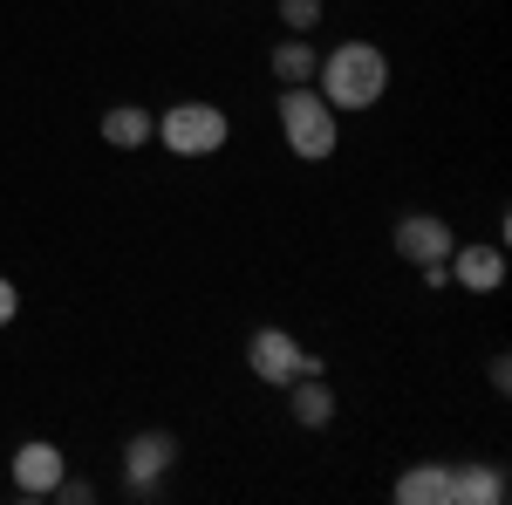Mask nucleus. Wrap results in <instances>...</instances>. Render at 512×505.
<instances>
[{
	"instance_id": "1",
	"label": "nucleus",
	"mask_w": 512,
	"mask_h": 505,
	"mask_svg": "<svg viewBox=\"0 0 512 505\" xmlns=\"http://www.w3.org/2000/svg\"><path fill=\"white\" fill-rule=\"evenodd\" d=\"M315 89L328 96V110H376L383 89H390V55L376 41H342V48L321 55Z\"/></svg>"
},
{
	"instance_id": "2",
	"label": "nucleus",
	"mask_w": 512,
	"mask_h": 505,
	"mask_svg": "<svg viewBox=\"0 0 512 505\" xmlns=\"http://www.w3.org/2000/svg\"><path fill=\"white\" fill-rule=\"evenodd\" d=\"M280 137L301 164H321L342 144V110H328V96L315 82H294V89H280Z\"/></svg>"
},
{
	"instance_id": "3",
	"label": "nucleus",
	"mask_w": 512,
	"mask_h": 505,
	"mask_svg": "<svg viewBox=\"0 0 512 505\" xmlns=\"http://www.w3.org/2000/svg\"><path fill=\"white\" fill-rule=\"evenodd\" d=\"M158 137L171 157H212V151H226V137H233V117L219 110V103H171L158 117Z\"/></svg>"
},
{
	"instance_id": "4",
	"label": "nucleus",
	"mask_w": 512,
	"mask_h": 505,
	"mask_svg": "<svg viewBox=\"0 0 512 505\" xmlns=\"http://www.w3.org/2000/svg\"><path fill=\"white\" fill-rule=\"evenodd\" d=\"M246 369L260 376V383H301V376H321V355L315 349H301L287 328H253V342H246Z\"/></svg>"
},
{
	"instance_id": "5",
	"label": "nucleus",
	"mask_w": 512,
	"mask_h": 505,
	"mask_svg": "<svg viewBox=\"0 0 512 505\" xmlns=\"http://www.w3.org/2000/svg\"><path fill=\"white\" fill-rule=\"evenodd\" d=\"M451 226L437 219V212H410V219H396V253L410 260V267L424 273L431 287H444V260H451Z\"/></svg>"
},
{
	"instance_id": "6",
	"label": "nucleus",
	"mask_w": 512,
	"mask_h": 505,
	"mask_svg": "<svg viewBox=\"0 0 512 505\" xmlns=\"http://www.w3.org/2000/svg\"><path fill=\"white\" fill-rule=\"evenodd\" d=\"M444 280H458L465 294H492L506 280V246L499 239H458L444 260Z\"/></svg>"
},
{
	"instance_id": "7",
	"label": "nucleus",
	"mask_w": 512,
	"mask_h": 505,
	"mask_svg": "<svg viewBox=\"0 0 512 505\" xmlns=\"http://www.w3.org/2000/svg\"><path fill=\"white\" fill-rule=\"evenodd\" d=\"M171 458H178V437H171V430H137V437L123 444V478L144 492V485H158L164 471H171Z\"/></svg>"
},
{
	"instance_id": "8",
	"label": "nucleus",
	"mask_w": 512,
	"mask_h": 505,
	"mask_svg": "<svg viewBox=\"0 0 512 505\" xmlns=\"http://www.w3.org/2000/svg\"><path fill=\"white\" fill-rule=\"evenodd\" d=\"M62 471H69V458H62L48 437H35V444H21V451H14V492H21V499H48Z\"/></svg>"
},
{
	"instance_id": "9",
	"label": "nucleus",
	"mask_w": 512,
	"mask_h": 505,
	"mask_svg": "<svg viewBox=\"0 0 512 505\" xmlns=\"http://www.w3.org/2000/svg\"><path fill=\"white\" fill-rule=\"evenodd\" d=\"M512 485L499 465H485V458H472V465H451V505H499Z\"/></svg>"
},
{
	"instance_id": "10",
	"label": "nucleus",
	"mask_w": 512,
	"mask_h": 505,
	"mask_svg": "<svg viewBox=\"0 0 512 505\" xmlns=\"http://www.w3.org/2000/svg\"><path fill=\"white\" fill-rule=\"evenodd\" d=\"M151 130H158V117H151L144 103H117V110H103V144H110V151H144Z\"/></svg>"
},
{
	"instance_id": "11",
	"label": "nucleus",
	"mask_w": 512,
	"mask_h": 505,
	"mask_svg": "<svg viewBox=\"0 0 512 505\" xmlns=\"http://www.w3.org/2000/svg\"><path fill=\"white\" fill-rule=\"evenodd\" d=\"M287 410H294L301 430H328L335 424V389L321 383V376H301V383H287Z\"/></svg>"
},
{
	"instance_id": "12",
	"label": "nucleus",
	"mask_w": 512,
	"mask_h": 505,
	"mask_svg": "<svg viewBox=\"0 0 512 505\" xmlns=\"http://www.w3.org/2000/svg\"><path fill=\"white\" fill-rule=\"evenodd\" d=\"M403 505H451V465H410L396 478Z\"/></svg>"
},
{
	"instance_id": "13",
	"label": "nucleus",
	"mask_w": 512,
	"mask_h": 505,
	"mask_svg": "<svg viewBox=\"0 0 512 505\" xmlns=\"http://www.w3.org/2000/svg\"><path fill=\"white\" fill-rule=\"evenodd\" d=\"M315 69H321V55H315V41L308 35H287L274 48V76H280V89H294V82H315Z\"/></svg>"
},
{
	"instance_id": "14",
	"label": "nucleus",
	"mask_w": 512,
	"mask_h": 505,
	"mask_svg": "<svg viewBox=\"0 0 512 505\" xmlns=\"http://www.w3.org/2000/svg\"><path fill=\"white\" fill-rule=\"evenodd\" d=\"M274 14H280L287 35H315V28H321V0H280Z\"/></svg>"
},
{
	"instance_id": "15",
	"label": "nucleus",
	"mask_w": 512,
	"mask_h": 505,
	"mask_svg": "<svg viewBox=\"0 0 512 505\" xmlns=\"http://www.w3.org/2000/svg\"><path fill=\"white\" fill-rule=\"evenodd\" d=\"M48 499H62V505H89V499H96V485H89V478H69V471H62Z\"/></svg>"
},
{
	"instance_id": "16",
	"label": "nucleus",
	"mask_w": 512,
	"mask_h": 505,
	"mask_svg": "<svg viewBox=\"0 0 512 505\" xmlns=\"http://www.w3.org/2000/svg\"><path fill=\"white\" fill-rule=\"evenodd\" d=\"M14 314H21V294H14V280H0V328H7Z\"/></svg>"
},
{
	"instance_id": "17",
	"label": "nucleus",
	"mask_w": 512,
	"mask_h": 505,
	"mask_svg": "<svg viewBox=\"0 0 512 505\" xmlns=\"http://www.w3.org/2000/svg\"><path fill=\"white\" fill-rule=\"evenodd\" d=\"M485 376H492V389H512V362H506V355H492V369H485Z\"/></svg>"
}]
</instances>
